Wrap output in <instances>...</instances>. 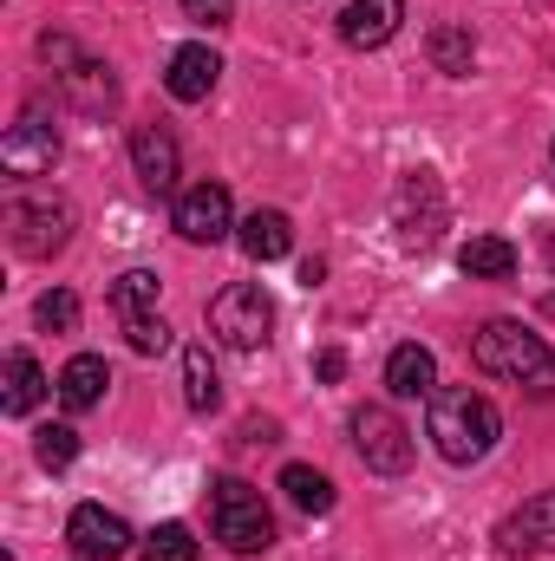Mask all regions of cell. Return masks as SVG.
Instances as JSON below:
<instances>
[{"label":"cell","instance_id":"cell-22","mask_svg":"<svg viewBox=\"0 0 555 561\" xmlns=\"http://www.w3.org/2000/svg\"><path fill=\"white\" fill-rule=\"evenodd\" d=\"M281 490H287V503H294L301 516H327V510H333V477L314 470V463H287V470H281Z\"/></svg>","mask_w":555,"mask_h":561},{"label":"cell","instance_id":"cell-17","mask_svg":"<svg viewBox=\"0 0 555 561\" xmlns=\"http://www.w3.org/2000/svg\"><path fill=\"white\" fill-rule=\"evenodd\" d=\"M236 242H242V255H249V262H281V255L294 249V229H287V216H281V209H256V216L242 222V236H236Z\"/></svg>","mask_w":555,"mask_h":561},{"label":"cell","instance_id":"cell-8","mask_svg":"<svg viewBox=\"0 0 555 561\" xmlns=\"http://www.w3.org/2000/svg\"><path fill=\"white\" fill-rule=\"evenodd\" d=\"M0 163H7V176H20V183L46 176V170L59 163V131H53V118H46L39 105L20 112V125L0 138Z\"/></svg>","mask_w":555,"mask_h":561},{"label":"cell","instance_id":"cell-4","mask_svg":"<svg viewBox=\"0 0 555 561\" xmlns=\"http://www.w3.org/2000/svg\"><path fill=\"white\" fill-rule=\"evenodd\" d=\"M66 236H72V203L66 196H53V190H13L7 196V242L20 255L46 262V255L66 249Z\"/></svg>","mask_w":555,"mask_h":561},{"label":"cell","instance_id":"cell-1","mask_svg":"<svg viewBox=\"0 0 555 561\" xmlns=\"http://www.w3.org/2000/svg\"><path fill=\"white\" fill-rule=\"evenodd\" d=\"M424 405H431V412H424V437L438 444L444 463H484V457L497 450L503 419H497V405H490L484 392H471V386H438Z\"/></svg>","mask_w":555,"mask_h":561},{"label":"cell","instance_id":"cell-30","mask_svg":"<svg viewBox=\"0 0 555 561\" xmlns=\"http://www.w3.org/2000/svg\"><path fill=\"white\" fill-rule=\"evenodd\" d=\"M314 373H320V379H327V386H333V379H340V373H347V353H340V346H327V353H320V359H314Z\"/></svg>","mask_w":555,"mask_h":561},{"label":"cell","instance_id":"cell-24","mask_svg":"<svg viewBox=\"0 0 555 561\" xmlns=\"http://www.w3.org/2000/svg\"><path fill=\"white\" fill-rule=\"evenodd\" d=\"M157 287H163V280L150 275V268L118 275L112 280V313H118V320H144V313H157Z\"/></svg>","mask_w":555,"mask_h":561},{"label":"cell","instance_id":"cell-18","mask_svg":"<svg viewBox=\"0 0 555 561\" xmlns=\"http://www.w3.org/2000/svg\"><path fill=\"white\" fill-rule=\"evenodd\" d=\"M457 268L471 280H510L517 275V249H510L503 236H471V242L457 249Z\"/></svg>","mask_w":555,"mask_h":561},{"label":"cell","instance_id":"cell-12","mask_svg":"<svg viewBox=\"0 0 555 561\" xmlns=\"http://www.w3.org/2000/svg\"><path fill=\"white\" fill-rule=\"evenodd\" d=\"M132 170H138V183L150 190V196H170L177 176H183L177 138H170L163 125H138V131H132Z\"/></svg>","mask_w":555,"mask_h":561},{"label":"cell","instance_id":"cell-25","mask_svg":"<svg viewBox=\"0 0 555 561\" xmlns=\"http://www.w3.org/2000/svg\"><path fill=\"white\" fill-rule=\"evenodd\" d=\"M144 561H196L190 523H157V529L144 536Z\"/></svg>","mask_w":555,"mask_h":561},{"label":"cell","instance_id":"cell-27","mask_svg":"<svg viewBox=\"0 0 555 561\" xmlns=\"http://www.w3.org/2000/svg\"><path fill=\"white\" fill-rule=\"evenodd\" d=\"M33 320H39V327H53V333H72V327H79V294H66V287H53V294H39V307H33Z\"/></svg>","mask_w":555,"mask_h":561},{"label":"cell","instance_id":"cell-13","mask_svg":"<svg viewBox=\"0 0 555 561\" xmlns=\"http://www.w3.org/2000/svg\"><path fill=\"white\" fill-rule=\"evenodd\" d=\"M216 79H223V59H216V46L190 39V46H177V53H170V72H163V85H170V99H177V105H203V99L216 92Z\"/></svg>","mask_w":555,"mask_h":561},{"label":"cell","instance_id":"cell-16","mask_svg":"<svg viewBox=\"0 0 555 561\" xmlns=\"http://www.w3.org/2000/svg\"><path fill=\"white\" fill-rule=\"evenodd\" d=\"M105 386H112V366H105L99 353H79V359H66V373H59V405H66V412H92V405L105 399Z\"/></svg>","mask_w":555,"mask_h":561},{"label":"cell","instance_id":"cell-23","mask_svg":"<svg viewBox=\"0 0 555 561\" xmlns=\"http://www.w3.org/2000/svg\"><path fill=\"white\" fill-rule=\"evenodd\" d=\"M471 59H477V39H471V26H457V20L431 26V66H438V72L464 79V72H471Z\"/></svg>","mask_w":555,"mask_h":561},{"label":"cell","instance_id":"cell-20","mask_svg":"<svg viewBox=\"0 0 555 561\" xmlns=\"http://www.w3.org/2000/svg\"><path fill=\"white\" fill-rule=\"evenodd\" d=\"M183 405L190 412H216L223 405V379H216L209 346H183Z\"/></svg>","mask_w":555,"mask_h":561},{"label":"cell","instance_id":"cell-26","mask_svg":"<svg viewBox=\"0 0 555 561\" xmlns=\"http://www.w3.org/2000/svg\"><path fill=\"white\" fill-rule=\"evenodd\" d=\"M33 450H39V463H46V470H66V463L79 457V431H72V424H39Z\"/></svg>","mask_w":555,"mask_h":561},{"label":"cell","instance_id":"cell-14","mask_svg":"<svg viewBox=\"0 0 555 561\" xmlns=\"http://www.w3.org/2000/svg\"><path fill=\"white\" fill-rule=\"evenodd\" d=\"M399 20H406V0H347L340 7V39L373 53V46H386L399 33Z\"/></svg>","mask_w":555,"mask_h":561},{"label":"cell","instance_id":"cell-28","mask_svg":"<svg viewBox=\"0 0 555 561\" xmlns=\"http://www.w3.org/2000/svg\"><path fill=\"white\" fill-rule=\"evenodd\" d=\"M125 340H132V353H170V327H163V313H144V320H125Z\"/></svg>","mask_w":555,"mask_h":561},{"label":"cell","instance_id":"cell-29","mask_svg":"<svg viewBox=\"0 0 555 561\" xmlns=\"http://www.w3.org/2000/svg\"><path fill=\"white\" fill-rule=\"evenodd\" d=\"M183 13H190L196 26H229V13H236V0H183Z\"/></svg>","mask_w":555,"mask_h":561},{"label":"cell","instance_id":"cell-7","mask_svg":"<svg viewBox=\"0 0 555 561\" xmlns=\"http://www.w3.org/2000/svg\"><path fill=\"white\" fill-rule=\"evenodd\" d=\"M393 222H399V242H406V249H431V242H438V229H444V190H438L431 170H412V176L399 183Z\"/></svg>","mask_w":555,"mask_h":561},{"label":"cell","instance_id":"cell-21","mask_svg":"<svg viewBox=\"0 0 555 561\" xmlns=\"http://www.w3.org/2000/svg\"><path fill=\"white\" fill-rule=\"evenodd\" d=\"M39 399H46V373H39L26 353H7V392H0V412H7V419H26Z\"/></svg>","mask_w":555,"mask_h":561},{"label":"cell","instance_id":"cell-10","mask_svg":"<svg viewBox=\"0 0 555 561\" xmlns=\"http://www.w3.org/2000/svg\"><path fill=\"white\" fill-rule=\"evenodd\" d=\"M497 549H503L510 561H523V556H555V490L530 496L523 510H510V516L497 523Z\"/></svg>","mask_w":555,"mask_h":561},{"label":"cell","instance_id":"cell-5","mask_svg":"<svg viewBox=\"0 0 555 561\" xmlns=\"http://www.w3.org/2000/svg\"><path fill=\"white\" fill-rule=\"evenodd\" d=\"M209 333L229 346V353H262L269 333H275V300L262 280H236L209 300Z\"/></svg>","mask_w":555,"mask_h":561},{"label":"cell","instance_id":"cell-31","mask_svg":"<svg viewBox=\"0 0 555 561\" xmlns=\"http://www.w3.org/2000/svg\"><path fill=\"white\" fill-rule=\"evenodd\" d=\"M0 561H13V556H0Z\"/></svg>","mask_w":555,"mask_h":561},{"label":"cell","instance_id":"cell-15","mask_svg":"<svg viewBox=\"0 0 555 561\" xmlns=\"http://www.w3.org/2000/svg\"><path fill=\"white\" fill-rule=\"evenodd\" d=\"M386 392L393 399H431L438 392V359L424 353V346H393V359H386Z\"/></svg>","mask_w":555,"mask_h":561},{"label":"cell","instance_id":"cell-9","mask_svg":"<svg viewBox=\"0 0 555 561\" xmlns=\"http://www.w3.org/2000/svg\"><path fill=\"white\" fill-rule=\"evenodd\" d=\"M229 229H236V203H229V190H223V183H196V190H183V196H177V236H183V242L216 249Z\"/></svg>","mask_w":555,"mask_h":561},{"label":"cell","instance_id":"cell-6","mask_svg":"<svg viewBox=\"0 0 555 561\" xmlns=\"http://www.w3.org/2000/svg\"><path fill=\"white\" fill-rule=\"evenodd\" d=\"M347 431H353V450H360L366 470H380V477L412 470V431L393 419L386 405H360V412L347 419Z\"/></svg>","mask_w":555,"mask_h":561},{"label":"cell","instance_id":"cell-11","mask_svg":"<svg viewBox=\"0 0 555 561\" xmlns=\"http://www.w3.org/2000/svg\"><path fill=\"white\" fill-rule=\"evenodd\" d=\"M66 542L86 561H118L132 549V523H125L118 510H105V503H79L72 523H66Z\"/></svg>","mask_w":555,"mask_h":561},{"label":"cell","instance_id":"cell-2","mask_svg":"<svg viewBox=\"0 0 555 561\" xmlns=\"http://www.w3.org/2000/svg\"><path fill=\"white\" fill-rule=\"evenodd\" d=\"M477 373L530 392V399H555V353L543 346V333H530L523 320H484L471 340Z\"/></svg>","mask_w":555,"mask_h":561},{"label":"cell","instance_id":"cell-19","mask_svg":"<svg viewBox=\"0 0 555 561\" xmlns=\"http://www.w3.org/2000/svg\"><path fill=\"white\" fill-rule=\"evenodd\" d=\"M66 79V92H72V105L79 112H112L118 105V79H112V66H92V59H79L72 72H59Z\"/></svg>","mask_w":555,"mask_h":561},{"label":"cell","instance_id":"cell-3","mask_svg":"<svg viewBox=\"0 0 555 561\" xmlns=\"http://www.w3.org/2000/svg\"><path fill=\"white\" fill-rule=\"evenodd\" d=\"M209 523H216V542L236 549V556L275 549V516H269L262 490H249L242 477H216L209 483Z\"/></svg>","mask_w":555,"mask_h":561}]
</instances>
